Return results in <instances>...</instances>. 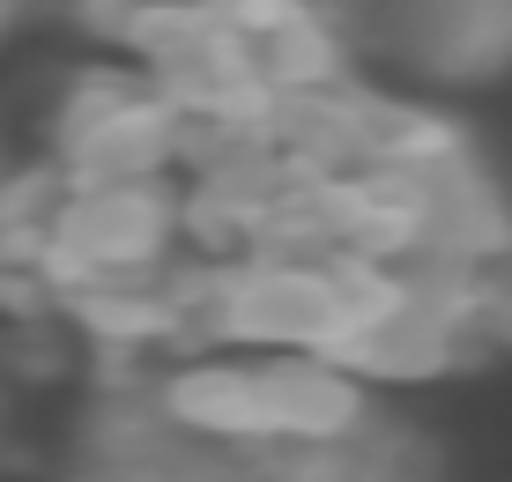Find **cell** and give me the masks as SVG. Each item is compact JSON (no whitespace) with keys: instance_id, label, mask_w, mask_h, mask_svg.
Listing matches in <instances>:
<instances>
[{"instance_id":"cell-1","label":"cell","mask_w":512,"mask_h":482,"mask_svg":"<svg viewBox=\"0 0 512 482\" xmlns=\"http://www.w3.org/2000/svg\"><path fill=\"white\" fill-rule=\"evenodd\" d=\"M0 267L112 349L305 356L409 386L512 349V201L438 104L364 67L171 104L82 75L0 208Z\"/></svg>"},{"instance_id":"cell-2","label":"cell","mask_w":512,"mask_h":482,"mask_svg":"<svg viewBox=\"0 0 512 482\" xmlns=\"http://www.w3.org/2000/svg\"><path fill=\"white\" fill-rule=\"evenodd\" d=\"M67 482H438V468L386 408L334 438H231L171 416L149 379L112 371Z\"/></svg>"},{"instance_id":"cell-3","label":"cell","mask_w":512,"mask_h":482,"mask_svg":"<svg viewBox=\"0 0 512 482\" xmlns=\"http://www.w3.org/2000/svg\"><path fill=\"white\" fill-rule=\"evenodd\" d=\"M327 8L349 23V38H357V52H364V45H372V30L394 15V0H327Z\"/></svg>"},{"instance_id":"cell-4","label":"cell","mask_w":512,"mask_h":482,"mask_svg":"<svg viewBox=\"0 0 512 482\" xmlns=\"http://www.w3.org/2000/svg\"><path fill=\"white\" fill-rule=\"evenodd\" d=\"M15 178H23V171H15V164H8V134H0V208H8V193H15Z\"/></svg>"},{"instance_id":"cell-5","label":"cell","mask_w":512,"mask_h":482,"mask_svg":"<svg viewBox=\"0 0 512 482\" xmlns=\"http://www.w3.org/2000/svg\"><path fill=\"white\" fill-rule=\"evenodd\" d=\"M8 23H15V0H0V38H8Z\"/></svg>"}]
</instances>
